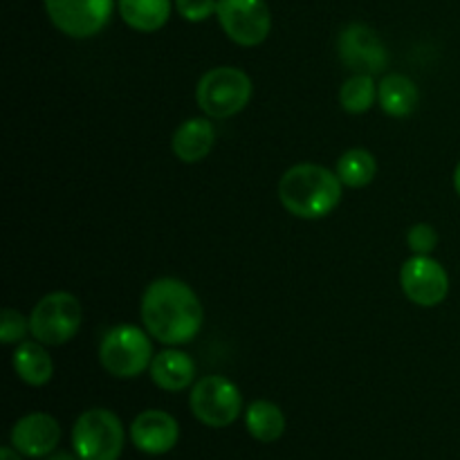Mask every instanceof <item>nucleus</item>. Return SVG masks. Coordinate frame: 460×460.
I'll return each instance as SVG.
<instances>
[{
  "label": "nucleus",
  "mask_w": 460,
  "mask_h": 460,
  "mask_svg": "<svg viewBox=\"0 0 460 460\" xmlns=\"http://www.w3.org/2000/svg\"><path fill=\"white\" fill-rule=\"evenodd\" d=\"M202 304L180 279H157L144 290L142 322L160 344L182 346L196 340L202 328Z\"/></svg>",
  "instance_id": "nucleus-1"
},
{
  "label": "nucleus",
  "mask_w": 460,
  "mask_h": 460,
  "mask_svg": "<svg viewBox=\"0 0 460 460\" xmlns=\"http://www.w3.org/2000/svg\"><path fill=\"white\" fill-rule=\"evenodd\" d=\"M281 205L292 216L317 220L335 211L341 200V180L319 164H296L279 182Z\"/></svg>",
  "instance_id": "nucleus-2"
},
{
  "label": "nucleus",
  "mask_w": 460,
  "mask_h": 460,
  "mask_svg": "<svg viewBox=\"0 0 460 460\" xmlns=\"http://www.w3.org/2000/svg\"><path fill=\"white\" fill-rule=\"evenodd\" d=\"M153 344L142 328L121 323L111 328L99 344V362L111 376L130 380L142 376L153 362Z\"/></svg>",
  "instance_id": "nucleus-3"
},
{
  "label": "nucleus",
  "mask_w": 460,
  "mask_h": 460,
  "mask_svg": "<svg viewBox=\"0 0 460 460\" xmlns=\"http://www.w3.org/2000/svg\"><path fill=\"white\" fill-rule=\"evenodd\" d=\"M252 93H254V85L245 72L223 66L202 75V79L198 81L196 99L207 117L227 119V117L238 115L250 103Z\"/></svg>",
  "instance_id": "nucleus-4"
},
{
  "label": "nucleus",
  "mask_w": 460,
  "mask_h": 460,
  "mask_svg": "<svg viewBox=\"0 0 460 460\" xmlns=\"http://www.w3.org/2000/svg\"><path fill=\"white\" fill-rule=\"evenodd\" d=\"M124 425L108 409H88L72 427V449L81 460H119Z\"/></svg>",
  "instance_id": "nucleus-5"
},
{
  "label": "nucleus",
  "mask_w": 460,
  "mask_h": 460,
  "mask_svg": "<svg viewBox=\"0 0 460 460\" xmlns=\"http://www.w3.org/2000/svg\"><path fill=\"white\" fill-rule=\"evenodd\" d=\"M81 328V304L70 292H49L30 314V331L45 346L70 341Z\"/></svg>",
  "instance_id": "nucleus-6"
},
{
  "label": "nucleus",
  "mask_w": 460,
  "mask_h": 460,
  "mask_svg": "<svg viewBox=\"0 0 460 460\" xmlns=\"http://www.w3.org/2000/svg\"><path fill=\"white\" fill-rule=\"evenodd\" d=\"M191 413L207 427L225 429L234 425L243 411V395L232 380L223 376H205L193 385L189 395Z\"/></svg>",
  "instance_id": "nucleus-7"
},
{
  "label": "nucleus",
  "mask_w": 460,
  "mask_h": 460,
  "mask_svg": "<svg viewBox=\"0 0 460 460\" xmlns=\"http://www.w3.org/2000/svg\"><path fill=\"white\" fill-rule=\"evenodd\" d=\"M216 16L227 39L243 48L261 45L272 30V13L265 0H218Z\"/></svg>",
  "instance_id": "nucleus-8"
},
{
  "label": "nucleus",
  "mask_w": 460,
  "mask_h": 460,
  "mask_svg": "<svg viewBox=\"0 0 460 460\" xmlns=\"http://www.w3.org/2000/svg\"><path fill=\"white\" fill-rule=\"evenodd\" d=\"M58 31L72 39L97 36L112 16L115 0H43Z\"/></svg>",
  "instance_id": "nucleus-9"
},
{
  "label": "nucleus",
  "mask_w": 460,
  "mask_h": 460,
  "mask_svg": "<svg viewBox=\"0 0 460 460\" xmlns=\"http://www.w3.org/2000/svg\"><path fill=\"white\" fill-rule=\"evenodd\" d=\"M337 49H340V58L349 70L355 75H380L389 66V52L386 45L382 43L376 30L362 22H350L344 27L337 40Z\"/></svg>",
  "instance_id": "nucleus-10"
},
{
  "label": "nucleus",
  "mask_w": 460,
  "mask_h": 460,
  "mask_svg": "<svg viewBox=\"0 0 460 460\" xmlns=\"http://www.w3.org/2000/svg\"><path fill=\"white\" fill-rule=\"evenodd\" d=\"M400 283L409 301L422 305V308H434L443 304L449 292V277L443 265L431 256L416 254L402 265Z\"/></svg>",
  "instance_id": "nucleus-11"
},
{
  "label": "nucleus",
  "mask_w": 460,
  "mask_h": 460,
  "mask_svg": "<svg viewBox=\"0 0 460 460\" xmlns=\"http://www.w3.org/2000/svg\"><path fill=\"white\" fill-rule=\"evenodd\" d=\"M9 440L21 456L48 458L61 440V425L49 413H27L12 427Z\"/></svg>",
  "instance_id": "nucleus-12"
},
{
  "label": "nucleus",
  "mask_w": 460,
  "mask_h": 460,
  "mask_svg": "<svg viewBox=\"0 0 460 460\" xmlns=\"http://www.w3.org/2000/svg\"><path fill=\"white\" fill-rule=\"evenodd\" d=\"M130 440L139 452L148 456H162L178 445L180 425L171 413L148 409L139 413L130 425Z\"/></svg>",
  "instance_id": "nucleus-13"
},
{
  "label": "nucleus",
  "mask_w": 460,
  "mask_h": 460,
  "mask_svg": "<svg viewBox=\"0 0 460 460\" xmlns=\"http://www.w3.org/2000/svg\"><path fill=\"white\" fill-rule=\"evenodd\" d=\"M216 144V128L209 119L205 117H191L178 126L173 133L171 146H173L175 157L187 164H196V162L205 160L211 153Z\"/></svg>",
  "instance_id": "nucleus-14"
},
{
  "label": "nucleus",
  "mask_w": 460,
  "mask_h": 460,
  "mask_svg": "<svg viewBox=\"0 0 460 460\" xmlns=\"http://www.w3.org/2000/svg\"><path fill=\"white\" fill-rule=\"evenodd\" d=\"M151 377L162 391L178 394V391L191 386L196 380V362L191 359V355L182 353V350H162L153 358Z\"/></svg>",
  "instance_id": "nucleus-15"
},
{
  "label": "nucleus",
  "mask_w": 460,
  "mask_h": 460,
  "mask_svg": "<svg viewBox=\"0 0 460 460\" xmlns=\"http://www.w3.org/2000/svg\"><path fill=\"white\" fill-rule=\"evenodd\" d=\"M13 371L25 385L45 386L54 376V362L40 341H21L13 350Z\"/></svg>",
  "instance_id": "nucleus-16"
},
{
  "label": "nucleus",
  "mask_w": 460,
  "mask_h": 460,
  "mask_svg": "<svg viewBox=\"0 0 460 460\" xmlns=\"http://www.w3.org/2000/svg\"><path fill=\"white\" fill-rule=\"evenodd\" d=\"M121 21L135 31H151L162 30L171 16V0H117Z\"/></svg>",
  "instance_id": "nucleus-17"
},
{
  "label": "nucleus",
  "mask_w": 460,
  "mask_h": 460,
  "mask_svg": "<svg viewBox=\"0 0 460 460\" xmlns=\"http://www.w3.org/2000/svg\"><path fill=\"white\" fill-rule=\"evenodd\" d=\"M377 102L391 117H407L418 106V88L409 76L386 75L377 85Z\"/></svg>",
  "instance_id": "nucleus-18"
},
{
  "label": "nucleus",
  "mask_w": 460,
  "mask_h": 460,
  "mask_svg": "<svg viewBox=\"0 0 460 460\" xmlns=\"http://www.w3.org/2000/svg\"><path fill=\"white\" fill-rule=\"evenodd\" d=\"M245 427L259 443H277L286 431V416L270 400H256L245 409Z\"/></svg>",
  "instance_id": "nucleus-19"
},
{
  "label": "nucleus",
  "mask_w": 460,
  "mask_h": 460,
  "mask_svg": "<svg viewBox=\"0 0 460 460\" xmlns=\"http://www.w3.org/2000/svg\"><path fill=\"white\" fill-rule=\"evenodd\" d=\"M335 173L346 187L362 189L376 180L377 162L367 148H350L340 157Z\"/></svg>",
  "instance_id": "nucleus-20"
},
{
  "label": "nucleus",
  "mask_w": 460,
  "mask_h": 460,
  "mask_svg": "<svg viewBox=\"0 0 460 460\" xmlns=\"http://www.w3.org/2000/svg\"><path fill=\"white\" fill-rule=\"evenodd\" d=\"M377 99V85L371 75H355L341 85L340 103L350 115H362L371 111V106Z\"/></svg>",
  "instance_id": "nucleus-21"
},
{
  "label": "nucleus",
  "mask_w": 460,
  "mask_h": 460,
  "mask_svg": "<svg viewBox=\"0 0 460 460\" xmlns=\"http://www.w3.org/2000/svg\"><path fill=\"white\" fill-rule=\"evenodd\" d=\"M30 331V319L22 317L18 310L4 308L0 314V341L3 344H21Z\"/></svg>",
  "instance_id": "nucleus-22"
},
{
  "label": "nucleus",
  "mask_w": 460,
  "mask_h": 460,
  "mask_svg": "<svg viewBox=\"0 0 460 460\" xmlns=\"http://www.w3.org/2000/svg\"><path fill=\"white\" fill-rule=\"evenodd\" d=\"M407 245L413 254L429 256L431 252L436 250V245H438V234H436V229L427 223L413 225L407 232Z\"/></svg>",
  "instance_id": "nucleus-23"
},
{
  "label": "nucleus",
  "mask_w": 460,
  "mask_h": 460,
  "mask_svg": "<svg viewBox=\"0 0 460 460\" xmlns=\"http://www.w3.org/2000/svg\"><path fill=\"white\" fill-rule=\"evenodd\" d=\"M218 0H175V9L189 22H202L214 16Z\"/></svg>",
  "instance_id": "nucleus-24"
},
{
  "label": "nucleus",
  "mask_w": 460,
  "mask_h": 460,
  "mask_svg": "<svg viewBox=\"0 0 460 460\" xmlns=\"http://www.w3.org/2000/svg\"><path fill=\"white\" fill-rule=\"evenodd\" d=\"M0 460H22V458L13 447H3L0 449Z\"/></svg>",
  "instance_id": "nucleus-25"
},
{
  "label": "nucleus",
  "mask_w": 460,
  "mask_h": 460,
  "mask_svg": "<svg viewBox=\"0 0 460 460\" xmlns=\"http://www.w3.org/2000/svg\"><path fill=\"white\" fill-rule=\"evenodd\" d=\"M45 460H81V458L76 456V454H75V456H72L70 452H57V454H49V456L45 458Z\"/></svg>",
  "instance_id": "nucleus-26"
},
{
  "label": "nucleus",
  "mask_w": 460,
  "mask_h": 460,
  "mask_svg": "<svg viewBox=\"0 0 460 460\" xmlns=\"http://www.w3.org/2000/svg\"><path fill=\"white\" fill-rule=\"evenodd\" d=\"M454 187H456V191H458V196H460V162H458L456 171H454Z\"/></svg>",
  "instance_id": "nucleus-27"
}]
</instances>
